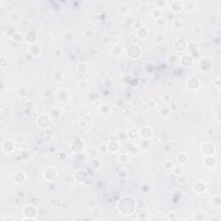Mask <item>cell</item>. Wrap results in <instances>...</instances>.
<instances>
[{
    "mask_svg": "<svg viewBox=\"0 0 221 221\" xmlns=\"http://www.w3.org/2000/svg\"><path fill=\"white\" fill-rule=\"evenodd\" d=\"M127 54L129 57L132 59L139 58L142 54V50L141 48L138 45H131L127 50Z\"/></svg>",
    "mask_w": 221,
    "mask_h": 221,
    "instance_id": "obj_1",
    "label": "cell"
},
{
    "mask_svg": "<svg viewBox=\"0 0 221 221\" xmlns=\"http://www.w3.org/2000/svg\"><path fill=\"white\" fill-rule=\"evenodd\" d=\"M23 212H24L25 214H27L29 213V214L27 215L28 216V218H26L27 219H31L30 216H35V215L36 214V208L34 207L33 206H27L26 207L24 208V211Z\"/></svg>",
    "mask_w": 221,
    "mask_h": 221,
    "instance_id": "obj_2",
    "label": "cell"
},
{
    "mask_svg": "<svg viewBox=\"0 0 221 221\" xmlns=\"http://www.w3.org/2000/svg\"><path fill=\"white\" fill-rule=\"evenodd\" d=\"M85 35H86V36L87 38H92V37L93 36V31L91 30V32L88 33V34H87V33H85Z\"/></svg>",
    "mask_w": 221,
    "mask_h": 221,
    "instance_id": "obj_3",
    "label": "cell"
}]
</instances>
